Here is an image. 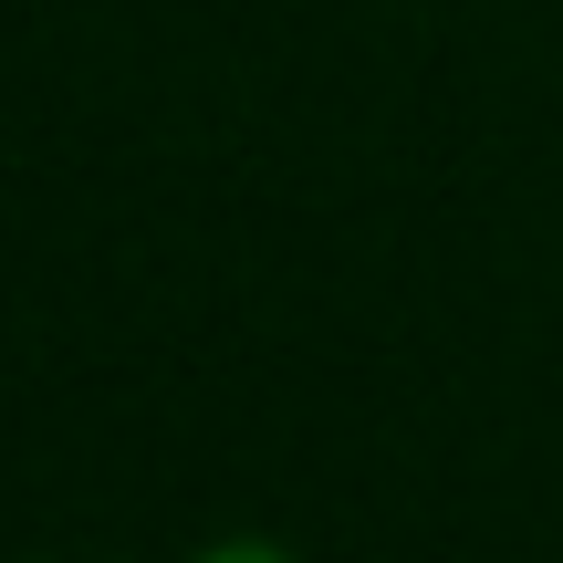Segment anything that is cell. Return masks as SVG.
Listing matches in <instances>:
<instances>
[{
	"label": "cell",
	"mask_w": 563,
	"mask_h": 563,
	"mask_svg": "<svg viewBox=\"0 0 563 563\" xmlns=\"http://www.w3.org/2000/svg\"><path fill=\"white\" fill-rule=\"evenodd\" d=\"M209 563H282V553H272V543H220Z\"/></svg>",
	"instance_id": "1"
}]
</instances>
